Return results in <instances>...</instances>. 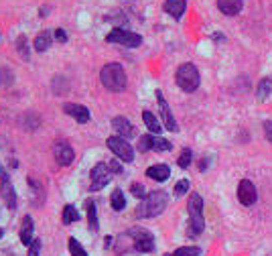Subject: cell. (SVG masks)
I'll return each mask as SVG.
<instances>
[{"mask_svg": "<svg viewBox=\"0 0 272 256\" xmlns=\"http://www.w3.org/2000/svg\"><path fill=\"white\" fill-rule=\"evenodd\" d=\"M86 211H88L90 230H91V232H98V215H96V204H93V201H86Z\"/></svg>", "mask_w": 272, "mask_h": 256, "instance_id": "obj_19", "label": "cell"}, {"mask_svg": "<svg viewBox=\"0 0 272 256\" xmlns=\"http://www.w3.org/2000/svg\"><path fill=\"white\" fill-rule=\"evenodd\" d=\"M63 110H65V114H69L71 118H75L79 124H86L90 120V110L86 106H81V104H65Z\"/></svg>", "mask_w": 272, "mask_h": 256, "instance_id": "obj_13", "label": "cell"}, {"mask_svg": "<svg viewBox=\"0 0 272 256\" xmlns=\"http://www.w3.org/2000/svg\"><path fill=\"white\" fill-rule=\"evenodd\" d=\"M110 204H112V208H114L116 211H122V209L126 208L124 193H122L120 189H114V191H112V195H110Z\"/></svg>", "mask_w": 272, "mask_h": 256, "instance_id": "obj_22", "label": "cell"}, {"mask_svg": "<svg viewBox=\"0 0 272 256\" xmlns=\"http://www.w3.org/2000/svg\"><path fill=\"white\" fill-rule=\"evenodd\" d=\"M112 126H114L116 134H118V137H122V139L134 137V126L128 122V118H124V116H116L112 120Z\"/></svg>", "mask_w": 272, "mask_h": 256, "instance_id": "obj_14", "label": "cell"}, {"mask_svg": "<svg viewBox=\"0 0 272 256\" xmlns=\"http://www.w3.org/2000/svg\"><path fill=\"white\" fill-rule=\"evenodd\" d=\"M167 204H169V197L165 191H153L142 199L136 213H138V218H155V215H160L165 211Z\"/></svg>", "mask_w": 272, "mask_h": 256, "instance_id": "obj_2", "label": "cell"}, {"mask_svg": "<svg viewBox=\"0 0 272 256\" xmlns=\"http://www.w3.org/2000/svg\"><path fill=\"white\" fill-rule=\"evenodd\" d=\"M100 79H102V86L108 92H124L126 90V71L120 63H108L102 67L100 71Z\"/></svg>", "mask_w": 272, "mask_h": 256, "instance_id": "obj_1", "label": "cell"}, {"mask_svg": "<svg viewBox=\"0 0 272 256\" xmlns=\"http://www.w3.org/2000/svg\"><path fill=\"white\" fill-rule=\"evenodd\" d=\"M264 132H266V139L272 142V122H270V120L264 122Z\"/></svg>", "mask_w": 272, "mask_h": 256, "instance_id": "obj_35", "label": "cell"}, {"mask_svg": "<svg viewBox=\"0 0 272 256\" xmlns=\"http://www.w3.org/2000/svg\"><path fill=\"white\" fill-rule=\"evenodd\" d=\"M153 149H155V151H160V153H165V151H171V149H173V144H171L167 139L153 137Z\"/></svg>", "mask_w": 272, "mask_h": 256, "instance_id": "obj_25", "label": "cell"}, {"mask_svg": "<svg viewBox=\"0 0 272 256\" xmlns=\"http://www.w3.org/2000/svg\"><path fill=\"white\" fill-rule=\"evenodd\" d=\"M130 191H132V195H134V197H142V199H144V187H142L140 183H132Z\"/></svg>", "mask_w": 272, "mask_h": 256, "instance_id": "obj_32", "label": "cell"}, {"mask_svg": "<svg viewBox=\"0 0 272 256\" xmlns=\"http://www.w3.org/2000/svg\"><path fill=\"white\" fill-rule=\"evenodd\" d=\"M151 149H153V137H151V134H144V137H140V140H138V151L146 153Z\"/></svg>", "mask_w": 272, "mask_h": 256, "instance_id": "obj_28", "label": "cell"}, {"mask_svg": "<svg viewBox=\"0 0 272 256\" xmlns=\"http://www.w3.org/2000/svg\"><path fill=\"white\" fill-rule=\"evenodd\" d=\"M256 197H258V193H256L254 183L248 181V179H242L240 185H238V199H240V204L242 206H254Z\"/></svg>", "mask_w": 272, "mask_h": 256, "instance_id": "obj_11", "label": "cell"}, {"mask_svg": "<svg viewBox=\"0 0 272 256\" xmlns=\"http://www.w3.org/2000/svg\"><path fill=\"white\" fill-rule=\"evenodd\" d=\"M55 39L59 43H65L67 41V35H65V31L63 29H55Z\"/></svg>", "mask_w": 272, "mask_h": 256, "instance_id": "obj_34", "label": "cell"}, {"mask_svg": "<svg viewBox=\"0 0 272 256\" xmlns=\"http://www.w3.org/2000/svg\"><path fill=\"white\" fill-rule=\"evenodd\" d=\"M205 228V220H203V199L199 193L189 195V232L191 236H199Z\"/></svg>", "mask_w": 272, "mask_h": 256, "instance_id": "obj_3", "label": "cell"}, {"mask_svg": "<svg viewBox=\"0 0 272 256\" xmlns=\"http://www.w3.org/2000/svg\"><path fill=\"white\" fill-rule=\"evenodd\" d=\"M199 248L197 246H183V248H177L173 254H165V256H199Z\"/></svg>", "mask_w": 272, "mask_h": 256, "instance_id": "obj_24", "label": "cell"}, {"mask_svg": "<svg viewBox=\"0 0 272 256\" xmlns=\"http://www.w3.org/2000/svg\"><path fill=\"white\" fill-rule=\"evenodd\" d=\"M108 149H110L120 161H124V163H132V161H134V149L128 144L126 139L110 137V139H108Z\"/></svg>", "mask_w": 272, "mask_h": 256, "instance_id": "obj_5", "label": "cell"}, {"mask_svg": "<svg viewBox=\"0 0 272 256\" xmlns=\"http://www.w3.org/2000/svg\"><path fill=\"white\" fill-rule=\"evenodd\" d=\"M110 173L112 171L106 163H98L96 167L91 169V175H90V177H91V187H90V189L98 191V189H102L104 185L110 183Z\"/></svg>", "mask_w": 272, "mask_h": 256, "instance_id": "obj_9", "label": "cell"}, {"mask_svg": "<svg viewBox=\"0 0 272 256\" xmlns=\"http://www.w3.org/2000/svg\"><path fill=\"white\" fill-rule=\"evenodd\" d=\"M217 8L227 17H236L242 10V0H217Z\"/></svg>", "mask_w": 272, "mask_h": 256, "instance_id": "obj_15", "label": "cell"}, {"mask_svg": "<svg viewBox=\"0 0 272 256\" xmlns=\"http://www.w3.org/2000/svg\"><path fill=\"white\" fill-rule=\"evenodd\" d=\"M108 167H110L112 173H122V167H120L118 161H112V163H108Z\"/></svg>", "mask_w": 272, "mask_h": 256, "instance_id": "obj_36", "label": "cell"}, {"mask_svg": "<svg viewBox=\"0 0 272 256\" xmlns=\"http://www.w3.org/2000/svg\"><path fill=\"white\" fill-rule=\"evenodd\" d=\"M157 102H159V106H160V114H162V120H165V126H167L171 132H177V130H179V126H177L175 118H173V114H171V110H169V104H167V100H165V96H162L160 90H157Z\"/></svg>", "mask_w": 272, "mask_h": 256, "instance_id": "obj_12", "label": "cell"}, {"mask_svg": "<svg viewBox=\"0 0 272 256\" xmlns=\"http://www.w3.org/2000/svg\"><path fill=\"white\" fill-rule=\"evenodd\" d=\"M53 155H55V161L61 167L71 165L73 159H75V153H73L71 144L67 142V140H57L55 144H53Z\"/></svg>", "mask_w": 272, "mask_h": 256, "instance_id": "obj_8", "label": "cell"}, {"mask_svg": "<svg viewBox=\"0 0 272 256\" xmlns=\"http://www.w3.org/2000/svg\"><path fill=\"white\" fill-rule=\"evenodd\" d=\"M187 191H189V181H187V179H181L179 183L175 185V195H177V197H181V195H185Z\"/></svg>", "mask_w": 272, "mask_h": 256, "instance_id": "obj_30", "label": "cell"}, {"mask_svg": "<svg viewBox=\"0 0 272 256\" xmlns=\"http://www.w3.org/2000/svg\"><path fill=\"white\" fill-rule=\"evenodd\" d=\"M106 39H108V43H116V45H122V47H138L142 43V37L140 35L124 31V29H114V31H110Z\"/></svg>", "mask_w": 272, "mask_h": 256, "instance_id": "obj_6", "label": "cell"}, {"mask_svg": "<svg viewBox=\"0 0 272 256\" xmlns=\"http://www.w3.org/2000/svg\"><path fill=\"white\" fill-rule=\"evenodd\" d=\"M2 234H4V230H2V228H0V238H2Z\"/></svg>", "mask_w": 272, "mask_h": 256, "instance_id": "obj_37", "label": "cell"}, {"mask_svg": "<svg viewBox=\"0 0 272 256\" xmlns=\"http://www.w3.org/2000/svg\"><path fill=\"white\" fill-rule=\"evenodd\" d=\"M177 86L183 92H195L199 88V71L193 63H183L179 70H177Z\"/></svg>", "mask_w": 272, "mask_h": 256, "instance_id": "obj_4", "label": "cell"}, {"mask_svg": "<svg viewBox=\"0 0 272 256\" xmlns=\"http://www.w3.org/2000/svg\"><path fill=\"white\" fill-rule=\"evenodd\" d=\"M49 47H51V33H47V31L39 33L35 39V49L41 53V51H47Z\"/></svg>", "mask_w": 272, "mask_h": 256, "instance_id": "obj_21", "label": "cell"}, {"mask_svg": "<svg viewBox=\"0 0 272 256\" xmlns=\"http://www.w3.org/2000/svg\"><path fill=\"white\" fill-rule=\"evenodd\" d=\"M270 93V79H262L258 86V100H266Z\"/></svg>", "mask_w": 272, "mask_h": 256, "instance_id": "obj_27", "label": "cell"}, {"mask_svg": "<svg viewBox=\"0 0 272 256\" xmlns=\"http://www.w3.org/2000/svg\"><path fill=\"white\" fill-rule=\"evenodd\" d=\"M67 246H69L71 256H88V252L84 250V246H81L75 238H69V242H67Z\"/></svg>", "mask_w": 272, "mask_h": 256, "instance_id": "obj_26", "label": "cell"}, {"mask_svg": "<svg viewBox=\"0 0 272 256\" xmlns=\"http://www.w3.org/2000/svg\"><path fill=\"white\" fill-rule=\"evenodd\" d=\"M185 8H187V0H167L165 2V10L173 19H181Z\"/></svg>", "mask_w": 272, "mask_h": 256, "instance_id": "obj_17", "label": "cell"}, {"mask_svg": "<svg viewBox=\"0 0 272 256\" xmlns=\"http://www.w3.org/2000/svg\"><path fill=\"white\" fill-rule=\"evenodd\" d=\"M0 183H2V199L6 201V208L15 209L17 208V193H15V187H12L10 177H8L4 167H0Z\"/></svg>", "mask_w": 272, "mask_h": 256, "instance_id": "obj_10", "label": "cell"}, {"mask_svg": "<svg viewBox=\"0 0 272 256\" xmlns=\"http://www.w3.org/2000/svg\"><path fill=\"white\" fill-rule=\"evenodd\" d=\"M17 47H19V53L23 55V59H29V45H26V37H19L17 41Z\"/></svg>", "mask_w": 272, "mask_h": 256, "instance_id": "obj_29", "label": "cell"}, {"mask_svg": "<svg viewBox=\"0 0 272 256\" xmlns=\"http://www.w3.org/2000/svg\"><path fill=\"white\" fill-rule=\"evenodd\" d=\"M146 175L151 179H155V181H167L169 179V175H171V169L167 167V165H153V167H148L146 169Z\"/></svg>", "mask_w": 272, "mask_h": 256, "instance_id": "obj_18", "label": "cell"}, {"mask_svg": "<svg viewBox=\"0 0 272 256\" xmlns=\"http://www.w3.org/2000/svg\"><path fill=\"white\" fill-rule=\"evenodd\" d=\"M41 252V240H33V244L29 246V256H39Z\"/></svg>", "mask_w": 272, "mask_h": 256, "instance_id": "obj_33", "label": "cell"}, {"mask_svg": "<svg viewBox=\"0 0 272 256\" xmlns=\"http://www.w3.org/2000/svg\"><path fill=\"white\" fill-rule=\"evenodd\" d=\"M63 224H71V222H77L79 220V213H77V209L73 208V206H65V209H63Z\"/></svg>", "mask_w": 272, "mask_h": 256, "instance_id": "obj_23", "label": "cell"}, {"mask_svg": "<svg viewBox=\"0 0 272 256\" xmlns=\"http://www.w3.org/2000/svg\"><path fill=\"white\" fill-rule=\"evenodd\" d=\"M189 165H191V151L185 149V151L181 153V157H179V167H181V169H187Z\"/></svg>", "mask_w": 272, "mask_h": 256, "instance_id": "obj_31", "label": "cell"}, {"mask_svg": "<svg viewBox=\"0 0 272 256\" xmlns=\"http://www.w3.org/2000/svg\"><path fill=\"white\" fill-rule=\"evenodd\" d=\"M142 120H144L146 128L151 130V132H155V134H159V132H160V124H159V120H157V116H155L153 112L144 110V112H142Z\"/></svg>", "mask_w": 272, "mask_h": 256, "instance_id": "obj_20", "label": "cell"}, {"mask_svg": "<svg viewBox=\"0 0 272 256\" xmlns=\"http://www.w3.org/2000/svg\"><path fill=\"white\" fill-rule=\"evenodd\" d=\"M132 238H134V248L140 250V252H151L155 248V238L153 234L144 230V228H132L128 232Z\"/></svg>", "mask_w": 272, "mask_h": 256, "instance_id": "obj_7", "label": "cell"}, {"mask_svg": "<svg viewBox=\"0 0 272 256\" xmlns=\"http://www.w3.org/2000/svg\"><path fill=\"white\" fill-rule=\"evenodd\" d=\"M21 242L24 246H31L33 244V220L31 215H24L23 224H21Z\"/></svg>", "mask_w": 272, "mask_h": 256, "instance_id": "obj_16", "label": "cell"}]
</instances>
